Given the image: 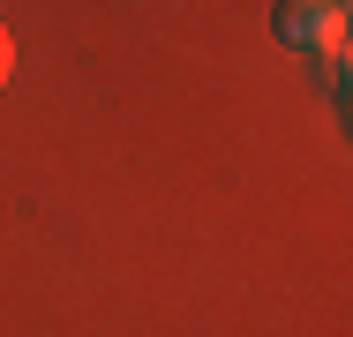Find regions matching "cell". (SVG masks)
I'll list each match as a JSON object with an SVG mask.
<instances>
[{"label": "cell", "instance_id": "obj_1", "mask_svg": "<svg viewBox=\"0 0 353 337\" xmlns=\"http://www.w3.org/2000/svg\"><path fill=\"white\" fill-rule=\"evenodd\" d=\"M279 45H293V53L346 45V8H331V0H279Z\"/></svg>", "mask_w": 353, "mask_h": 337}, {"label": "cell", "instance_id": "obj_2", "mask_svg": "<svg viewBox=\"0 0 353 337\" xmlns=\"http://www.w3.org/2000/svg\"><path fill=\"white\" fill-rule=\"evenodd\" d=\"M15 75V38H8V23H0V83Z\"/></svg>", "mask_w": 353, "mask_h": 337}]
</instances>
